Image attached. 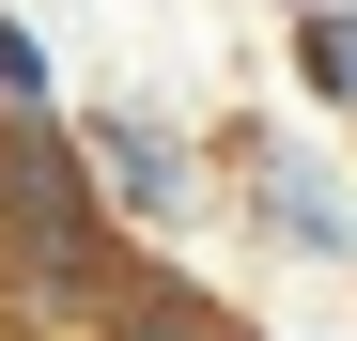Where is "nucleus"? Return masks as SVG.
I'll use <instances>...</instances> for the list:
<instances>
[{
  "mask_svg": "<svg viewBox=\"0 0 357 341\" xmlns=\"http://www.w3.org/2000/svg\"><path fill=\"white\" fill-rule=\"evenodd\" d=\"M125 233H109L93 170L63 125H0V310L47 326V341H93V310L125 295Z\"/></svg>",
  "mask_w": 357,
  "mask_h": 341,
  "instance_id": "obj_1",
  "label": "nucleus"
},
{
  "mask_svg": "<svg viewBox=\"0 0 357 341\" xmlns=\"http://www.w3.org/2000/svg\"><path fill=\"white\" fill-rule=\"evenodd\" d=\"M63 140H78V170H93L109 233H187V217H202V155L171 140L155 109H125V93H109V109H78Z\"/></svg>",
  "mask_w": 357,
  "mask_h": 341,
  "instance_id": "obj_2",
  "label": "nucleus"
},
{
  "mask_svg": "<svg viewBox=\"0 0 357 341\" xmlns=\"http://www.w3.org/2000/svg\"><path fill=\"white\" fill-rule=\"evenodd\" d=\"M233 202H249V233L264 248H295V264H357V202H342V170L326 155H295L280 125H233Z\"/></svg>",
  "mask_w": 357,
  "mask_h": 341,
  "instance_id": "obj_3",
  "label": "nucleus"
},
{
  "mask_svg": "<svg viewBox=\"0 0 357 341\" xmlns=\"http://www.w3.org/2000/svg\"><path fill=\"white\" fill-rule=\"evenodd\" d=\"M93 341H249V326H233L218 295H187L171 264H125V295L93 310Z\"/></svg>",
  "mask_w": 357,
  "mask_h": 341,
  "instance_id": "obj_4",
  "label": "nucleus"
},
{
  "mask_svg": "<svg viewBox=\"0 0 357 341\" xmlns=\"http://www.w3.org/2000/svg\"><path fill=\"white\" fill-rule=\"evenodd\" d=\"M295 93L357 125V0H311V16H295Z\"/></svg>",
  "mask_w": 357,
  "mask_h": 341,
  "instance_id": "obj_5",
  "label": "nucleus"
},
{
  "mask_svg": "<svg viewBox=\"0 0 357 341\" xmlns=\"http://www.w3.org/2000/svg\"><path fill=\"white\" fill-rule=\"evenodd\" d=\"M0 125H63V63L31 16H0Z\"/></svg>",
  "mask_w": 357,
  "mask_h": 341,
  "instance_id": "obj_6",
  "label": "nucleus"
},
{
  "mask_svg": "<svg viewBox=\"0 0 357 341\" xmlns=\"http://www.w3.org/2000/svg\"><path fill=\"white\" fill-rule=\"evenodd\" d=\"M280 16H311V0H280Z\"/></svg>",
  "mask_w": 357,
  "mask_h": 341,
  "instance_id": "obj_7",
  "label": "nucleus"
}]
</instances>
